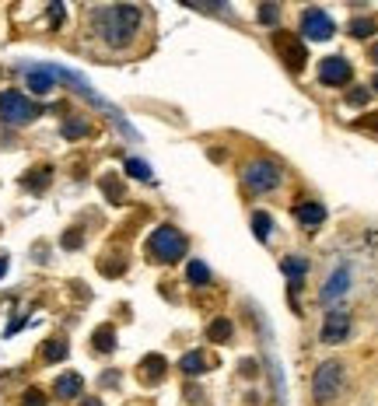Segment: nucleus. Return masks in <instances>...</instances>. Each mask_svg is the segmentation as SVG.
Returning a JSON list of instances; mask_svg holds the SVG:
<instances>
[{"label":"nucleus","instance_id":"14","mask_svg":"<svg viewBox=\"0 0 378 406\" xmlns=\"http://www.w3.org/2000/svg\"><path fill=\"white\" fill-rule=\"evenodd\" d=\"M281 270H284V277H287V284L298 288V284L305 281V273H308V259H301V256H287V259L281 263Z\"/></svg>","mask_w":378,"mask_h":406},{"label":"nucleus","instance_id":"20","mask_svg":"<svg viewBox=\"0 0 378 406\" xmlns=\"http://www.w3.org/2000/svg\"><path fill=\"white\" fill-rule=\"evenodd\" d=\"M270 228H274V217H270L267 210H256V214H252V231H256L260 242H270Z\"/></svg>","mask_w":378,"mask_h":406},{"label":"nucleus","instance_id":"18","mask_svg":"<svg viewBox=\"0 0 378 406\" xmlns=\"http://www.w3.org/2000/svg\"><path fill=\"white\" fill-rule=\"evenodd\" d=\"M207 336H210L214 343H231V336H235V326H231L228 319H214V322L207 326Z\"/></svg>","mask_w":378,"mask_h":406},{"label":"nucleus","instance_id":"32","mask_svg":"<svg viewBox=\"0 0 378 406\" xmlns=\"http://www.w3.org/2000/svg\"><path fill=\"white\" fill-rule=\"evenodd\" d=\"M49 18H53V25H60V21H63V4H53V7H49Z\"/></svg>","mask_w":378,"mask_h":406},{"label":"nucleus","instance_id":"34","mask_svg":"<svg viewBox=\"0 0 378 406\" xmlns=\"http://www.w3.org/2000/svg\"><path fill=\"white\" fill-rule=\"evenodd\" d=\"M4 270H7V259H4V256H0V273H4Z\"/></svg>","mask_w":378,"mask_h":406},{"label":"nucleus","instance_id":"33","mask_svg":"<svg viewBox=\"0 0 378 406\" xmlns=\"http://www.w3.org/2000/svg\"><path fill=\"white\" fill-rule=\"evenodd\" d=\"M372 60H375V63H378V42H375V46H372Z\"/></svg>","mask_w":378,"mask_h":406},{"label":"nucleus","instance_id":"27","mask_svg":"<svg viewBox=\"0 0 378 406\" xmlns=\"http://www.w3.org/2000/svg\"><path fill=\"white\" fill-rule=\"evenodd\" d=\"M277 18H281V7H277V4H263V7H260V21H263V25H274Z\"/></svg>","mask_w":378,"mask_h":406},{"label":"nucleus","instance_id":"35","mask_svg":"<svg viewBox=\"0 0 378 406\" xmlns=\"http://www.w3.org/2000/svg\"><path fill=\"white\" fill-rule=\"evenodd\" d=\"M372 88H375V92H378V74H375V81H372Z\"/></svg>","mask_w":378,"mask_h":406},{"label":"nucleus","instance_id":"24","mask_svg":"<svg viewBox=\"0 0 378 406\" xmlns=\"http://www.w3.org/2000/svg\"><path fill=\"white\" fill-rule=\"evenodd\" d=\"M88 130H92V126H88L85 119H67V123H63V137H67V140H78V137H85Z\"/></svg>","mask_w":378,"mask_h":406},{"label":"nucleus","instance_id":"1","mask_svg":"<svg viewBox=\"0 0 378 406\" xmlns=\"http://www.w3.org/2000/svg\"><path fill=\"white\" fill-rule=\"evenodd\" d=\"M140 18H144L140 7H133V4H116V7L94 11L92 25H94V35H98L105 46L123 49V46L133 39V32L140 28Z\"/></svg>","mask_w":378,"mask_h":406},{"label":"nucleus","instance_id":"25","mask_svg":"<svg viewBox=\"0 0 378 406\" xmlns=\"http://www.w3.org/2000/svg\"><path fill=\"white\" fill-rule=\"evenodd\" d=\"M116 347V340H112V326H102L98 333H94V350H102V354H109Z\"/></svg>","mask_w":378,"mask_h":406},{"label":"nucleus","instance_id":"13","mask_svg":"<svg viewBox=\"0 0 378 406\" xmlns=\"http://www.w3.org/2000/svg\"><path fill=\"white\" fill-rule=\"evenodd\" d=\"M165 357H158V354H151V357H144L140 361V382H147V386H154V382H161L165 379Z\"/></svg>","mask_w":378,"mask_h":406},{"label":"nucleus","instance_id":"17","mask_svg":"<svg viewBox=\"0 0 378 406\" xmlns=\"http://www.w3.org/2000/svg\"><path fill=\"white\" fill-rule=\"evenodd\" d=\"M49 179H53V172H49V168H32V172L21 179V186H25V190H32V193H42V190L49 186Z\"/></svg>","mask_w":378,"mask_h":406},{"label":"nucleus","instance_id":"16","mask_svg":"<svg viewBox=\"0 0 378 406\" xmlns=\"http://www.w3.org/2000/svg\"><path fill=\"white\" fill-rule=\"evenodd\" d=\"M186 281L193 284V288H207V284H214V277H210V270H207L203 259H189L186 263Z\"/></svg>","mask_w":378,"mask_h":406},{"label":"nucleus","instance_id":"12","mask_svg":"<svg viewBox=\"0 0 378 406\" xmlns=\"http://www.w3.org/2000/svg\"><path fill=\"white\" fill-rule=\"evenodd\" d=\"M25 78H28V92H35V95H49L56 88L53 67H25Z\"/></svg>","mask_w":378,"mask_h":406},{"label":"nucleus","instance_id":"21","mask_svg":"<svg viewBox=\"0 0 378 406\" xmlns=\"http://www.w3.org/2000/svg\"><path fill=\"white\" fill-rule=\"evenodd\" d=\"M372 32H378L375 18H354V21H350V35H354V39H368Z\"/></svg>","mask_w":378,"mask_h":406},{"label":"nucleus","instance_id":"3","mask_svg":"<svg viewBox=\"0 0 378 406\" xmlns=\"http://www.w3.org/2000/svg\"><path fill=\"white\" fill-rule=\"evenodd\" d=\"M242 183L249 193H270L281 186V165L270 161V158H256L242 168Z\"/></svg>","mask_w":378,"mask_h":406},{"label":"nucleus","instance_id":"4","mask_svg":"<svg viewBox=\"0 0 378 406\" xmlns=\"http://www.w3.org/2000/svg\"><path fill=\"white\" fill-rule=\"evenodd\" d=\"M343 393V364L340 361H326L315 368L312 375V396L315 403H333Z\"/></svg>","mask_w":378,"mask_h":406},{"label":"nucleus","instance_id":"15","mask_svg":"<svg viewBox=\"0 0 378 406\" xmlns=\"http://www.w3.org/2000/svg\"><path fill=\"white\" fill-rule=\"evenodd\" d=\"M179 368H183V375L196 379V375H203V371L210 368V361H207V354H203V350H189V354H183Z\"/></svg>","mask_w":378,"mask_h":406},{"label":"nucleus","instance_id":"31","mask_svg":"<svg viewBox=\"0 0 378 406\" xmlns=\"http://www.w3.org/2000/svg\"><path fill=\"white\" fill-rule=\"evenodd\" d=\"M81 245V231H67L63 235V249H78Z\"/></svg>","mask_w":378,"mask_h":406},{"label":"nucleus","instance_id":"7","mask_svg":"<svg viewBox=\"0 0 378 406\" xmlns=\"http://www.w3.org/2000/svg\"><path fill=\"white\" fill-rule=\"evenodd\" d=\"M350 284H354V270H350L347 263H340V266H333V270H329V277H326V284H322L319 298H322L326 304L340 302V298L350 291Z\"/></svg>","mask_w":378,"mask_h":406},{"label":"nucleus","instance_id":"30","mask_svg":"<svg viewBox=\"0 0 378 406\" xmlns=\"http://www.w3.org/2000/svg\"><path fill=\"white\" fill-rule=\"evenodd\" d=\"M368 99H372V92H368V88H358V92H350V95H347L350 105H368Z\"/></svg>","mask_w":378,"mask_h":406},{"label":"nucleus","instance_id":"9","mask_svg":"<svg viewBox=\"0 0 378 406\" xmlns=\"http://www.w3.org/2000/svg\"><path fill=\"white\" fill-rule=\"evenodd\" d=\"M322 343H343L350 336V312L347 308H329L322 319Z\"/></svg>","mask_w":378,"mask_h":406},{"label":"nucleus","instance_id":"6","mask_svg":"<svg viewBox=\"0 0 378 406\" xmlns=\"http://www.w3.org/2000/svg\"><path fill=\"white\" fill-rule=\"evenodd\" d=\"M35 116H39V105L28 102L21 92H4V95H0V119H4V123L25 126V123H32Z\"/></svg>","mask_w":378,"mask_h":406},{"label":"nucleus","instance_id":"2","mask_svg":"<svg viewBox=\"0 0 378 406\" xmlns=\"http://www.w3.org/2000/svg\"><path fill=\"white\" fill-rule=\"evenodd\" d=\"M147 256L151 259H158V263H179L183 256H186V238H183V231L179 228H172V224H158L154 231H151V238H147Z\"/></svg>","mask_w":378,"mask_h":406},{"label":"nucleus","instance_id":"22","mask_svg":"<svg viewBox=\"0 0 378 406\" xmlns=\"http://www.w3.org/2000/svg\"><path fill=\"white\" fill-rule=\"evenodd\" d=\"M126 176H133L140 183H151V165L140 161V158H126Z\"/></svg>","mask_w":378,"mask_h":406},{"label":"nucleus","instance_id":"29","mask_svg":"<svg viewBox=\"0 0 378 406\" xmlns=\"http://www.w3.org/2000/svg\"><path fill=\"white\" fill-rule=\"evenodd\" d=\"M21 406H46V396H42L39 389H28L25 400H21Z\"/></svg>","mask_w":378,"mask_h":406},{"label":"nucleus","instance_id":"28","mask_svg":"<svg viewBox=\"0 0 378 406\" xmlns=\"http://www.w3.org/2000/svg\"><path fill=\"white\" fill-rule=\"evenodd\" d=\"M354 126H358V130H365V133H375V137H378V112H375V116H365V119H358Z\"/></svg>","mask_w":378,"mask_h":406},{"label":"nucleus","instance_id":"8","mask_svg":"<svg viewBox=\"0 0 378 406\" xmlns=\"http://www.w3.org/2000/svg\"><path fill=\"white\" fill-rule=\"evenodd\" d=\"M336 32V25H333V18L322 11V7H308L305 14H301V35L305 39H329Z\"/></svg>","mask_w":378,"mask_h":406},{"label":"nucleus","instance_id":"11","mask_svg":"<svg viewBox=\"0 0 378 406\" xmlns=\"http://www.w3.org/2000/svg\"><path fill=\"white\" fill-rule=\"evenodd\" d=\"M294 217H298V224H301L305 231H315V228L326 221V207L315 200H301L294 207Z\"/></svg>","mask_w":378,"mask_h":406},{"label":"nucleus","instance_id":"23","mask_svg":"<svg viewBox=\"0 0 378 406\" xmlns=\"http://www.w3.org/2000/svg\"><path fill=\"white\" fill-rule=\"evenodd\" d=\"M42 357H46V361H63V357H67V340H60V336L49 340V343L42 347Z\"/></svg>","mask_w":378,"mask_h":406},{"label":"nucleus","instance_id":"26","mask_svg":"<svg viewBox=\"0 0 378 406\" xmlns=\"http://www.w3.org/2000/svg\"><path fill=\"white\" fill-rule=\"evenodd\" d=\"M102 186H105V193L112 197V203H123V186L116 183V176H105V179H102Z\"/></svg>","mask_w":378,"mask_h":406},{"label":"nucleus","instance_id":"10","mask_svg":"<svg viewBox=\"0 0 378 406\" xmlns=\"http://www.w3.org/2000/svg\"><path fill=\"white\" fill-rule=\"evenodd\" d=\"M350 78H354V70H350V63H347L343 56H326V60L319 63V81L329 85V88H340V85H347Z\"/></svg>","mask_w":378,"mask_h":406},{"label":"nucleus","instance_id":"19","mask_svg":"<svg viewBox=\"0 0 378 406\" xmlns=\"http://www.w3.org/2000/svg\"><path fill=\"white\" fill-rule=\"evenodd\" d=\"M81 375H63V379H56V396H63V400H74V396H81Z\"/></svg>","mask_w":378,"mask_h":406},{"label":"nucleus","instance_id":"5","mask_svg":"<svg viewBox=\"0 0 378 406\" xmlns=\"http://www.w3.org/2000/svg\"><path fill=\"white\" fill-rule=\"evenodd\" d=\"M270 39H274V49H277V56L284 60L287 70H305L308 49H305V42L298 39V32H284V28H277Z\"/></svg>","mask_w":378,"mask_h":406}]
</instances>
